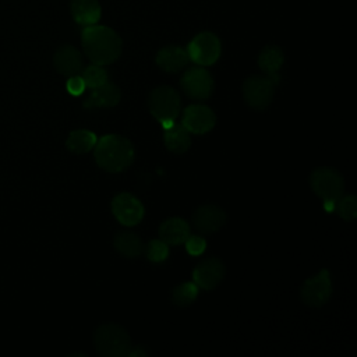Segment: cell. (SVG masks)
Listing matches in <instances>:
<instances>
[{
	"label": "cell",
	"instance_id": "cb8c5ba5",
	"mask_svg": "<svg viewBox=\"0 0 357 357\" xmlns=\"http://www.w3.org/2000/svg\"><path fill=\"white\" fill-rule=\"evenodd\" d=\"M81 77L85 82V86L93 89L102 84H105L107 79V71L103 68V66L99 64H89L85 68L81 70Z\"/></svg>",
	"mask_w": 357,
	"mask_h": 357
},
{
	"label": "cell",
	"instance_id": "f1b7e54d",
	"mask_svg": "<svg viewBox=\"0 0 357 357\" xmlns=\"http://www.w3.org/2000/svg\"><path fill=\"white\" fill-rule=\"evenodd\" d=\"M145 356H148V351L145 349H142L141 346H137L130 350L127 357H145Z\"/></svg>",
	"mask_w": 357,
	"mask_h": 357
},
{
	"label": "cell",
	"instance_id": "4fadbf2b",
	"mask_svg": "<svg viewBox=\"0 0 357 357\" xmlns=\"http://www.w3.org/2000/svg\"><path fill=\"white\" fill-rule=\"evenodd\" d=\"M191 220L199 233L209 234L218 231L225 225L226 213L218 205L205 204L194 211Z\"/></svg>",
	"mask_w": 357,
	"mask_h": 357
},
{
	"label": "cell",
	"instance_id": "7c38bea8",
	"mask_svg": "<svg viewBox=\"0 0 357 357\" xmlns=\"http://www.w3.org/2000/svg\"><path fill=\"white\" fill-rule=\"evenodd\" d=\"M225 272V264L216 257H209L197 264L192 271V282L204 290H213L222 282Z\"/></svg>",
	"mask_w": 357,
	"mask_h": 357
},
{
	"label": "cell",
	"instance_id": "484cf974",
	"mask_svg": "<svg viewBox=\"0 0 357 357\" xmlns=\"http://www.w3.org/2000/svg\"><path fill=\"white\" fill-rule=\"evenodd\" d=\"M145 257L151 262H162L169 257V245L160 238H153L144 245Z\"/></svg>",
	"mask_w": 357,
	"mask_h": 357
},
{
	"label": "cell",
	"instance_id": "6da1fadb",
	"mask_svg": "<svg viewBox=\"0 0 357 357\" xmlns=\"http://www.w3.org/2000/svg\"><path fill=\"white\" fill-rule=\"evenodd\" d=\"M81 42L86 57L99 66L116 61L123 49L121 38L105 25H86L81 33Z\"/></svg>",
	"mask_w": 357,
	"mask_h": 357
},
{
	"label": "cell",
	"instance_id": "83f0119b",
	"mask_svg": "<svg viewBox=\"0 0 357 357\" xmlns=\"http://www.w3.org/2000/svg\"><path fill=\"white\" fill-rule=\"evenodd\" d=\"M66 88H67V91H68L71 95L78 96V95H81V93L84 92V89H85L86 86H85V82H84L82 77H81L79 74H77V75L68 77L67 84H66Z\"/></svg>",
	"mask_w": 357,
	"mask_h": 357
},
{
	"label": "cell",
	"instance_id": "9a60e30c",
	"mask_svg": "<svg viewBox=\"0 0 357 357\" xmlns=\"http://www.w3.org/2000/svg\"><path fill=\"white\" fill-rule=\"evenodd\" d=\"M120 99H121L120 88L114 82L106 81L105 84L92 89V92L84 99L82 106L85 109L113 107L120 102Z\"/></svg>",
	"mask_w": 357,
	"mask_h": 357
},
{
	"label": "cell",
	"instance_id": "3957f363",
	"mask_svg": "<svg viewBox=\"0 0 357 357\" xmlns=\"http://www.w3.org/2000/svg\"><path fill=\"white\" fill-rule=\"evenodd\" d=\"M311 190L324 199V209L333 212L335 202L343 195L344 178L339 170L329 166H321L310 174Z\"/></svg>",
	"mask_w": 357,
	"mask_h": 357
},
{
	"label": "cell",
	"instance_id": "44dd1931",
	"mask_svg": "<svg viewBox=\"0 0 357 357\" xmlns=\"http://www.w3.org/2000/svg\"><path fill=\"white\" fill-rule=\"evenodd\" d=\"M284 61V54L280 47L265 46L258 56V66L266 75H276Z\"/></svg>",
	"mask_w": 357,
	"mask_h": 357
},
{
	"label": "cell",
	"instance_id": "9c48e42d",
	"mask_svg": "<svg viewBox=\"0 0 357 357\" xmlns=\"http://www.w3.org/2000/svg\"><path fill=\"white\" fill-rule=\"evenodd\" d=\"M191 61L198 66H211L220 56V40L212 32H201L192 38L187 46Z\"/></svg>",
	"mask_w": 357,
	"mask_h": 357
},
{
	"label": "cell",
	"instance_id": "ffe728a7",
	"mask_svg": "<svg viewBox=\"0 0 357 357\" xmlns=\"http://www.w3.org/2000/svg\"><path fill=\"white\" fill-rule=\"evenodd\" d=\"M113 247L126 258H138L144 252V243L132 231H119L113 238Z\"/></svg>",
	"mask_w": 357,
	"mask_h": 357
},
{
	"label": "cell",
	"instance_id": "8992f818",
	"mask_svg": "<svg viewBox=\"0 0 357 357\" xmlns=\"http://www.w3.org/2000/svg\"><path fill=\"white\" fill-rule=\"evenodd\" d=\"M280 77L276 75H251L243 82V98L248 106L255 110H264L273 99L275 85Z\"/></svg>",
	"mask_w": 357,
	"mask_h": 357
},
{
	"label": "cell",
	"instance_id": "30bf717a",
	"mask_svg": "<svg viewBox=\"0 0 357 357\" xmlns=\"http://www.w3.org/2000/svg\"><path fill=\"white\" fill-rule=\"evenodd\" d=\"M112 212L124 226L138 225L145 213L142 202L131 192H120L112 199Z\"/></svg>",
	"mask_w": 357,
	"mask_h": 357
},
{
	"label": "cell",
	"instance_id": "d4e9b609",
	"mask_svg": "<svg viewBox=\"0 0 357 357\" xmlns=\"http://www.w3.org/2000/svg\"><path fill=\"white\" fill-rule=\"evenodd\" d=\"M336 213L346 222H353L357 216V198L353 194L349 195H342L336 202H335V209Z\"/></svg>",
	"mask_w": 357,
	"mask_h": 357
},
{
	"label": "cell",
	"instance_id": "277c9868",
	"mask_svg": "<svg viewBox=\"0 0 357 357\" xmlns=\"http://www.w3.org/2000/svg\"><path fill=\"white\" fill-rule=\"evenodd\" d=\"M93 344L103 357H126L132 349L128 332L116 322H106L96 328Z\"/></svg>",
	"mask_w": 357,
	"mask_h": 357
},
{
	"label": "cell",
	"instance_id": "ba28073f",
	"mask_svg": "<svg viewBox=\"0 0 357 357\" xmlns=\"http://www.w3.org/2000/svg\"><path fill=\"white\" fill-rule=\"evenodd\" d=\"M180 86L188 98L204 100L213 92V78L204 66H194L181 75Z\"/></svg>",
	"mask_w": 357,
	"mask_h": 357
},
{
	"label": "cell",
	"instance_id": "4316f807",
	"mask_svg": "<svg viewBox=\"0 0 357 357\" xmlns=\"http://www.w3.org/2000/svg\"><path fill=\"white\" fill-rule=\"evenodd\" d=\"M184 244H185L187 252L190 255H192V257L201 255L205 251V248H206V241H205V238L202 236H191L190 234L187 237V240L184 241Z\"/></svg>",
	"mask_w": 357,
	"mask_h": 357
},
{
	"label": "cell",
	"instance_id": "603a6c76",
	"mask_svg": "<svg viewBox=\"0 0 357 357\" xmlns=\"http://www.w3.org/2000/svg\"><path fill=\"white\" fill-rule=\"evenodd\" d=\"M198 286L194 282H184L176 286L172 291V303L177 307H187L192 304L198 296Z\"/></svg>",
	"mask_w": 357,
	"mask_h": 357
},
{
	"label": "cell",
	"instance_id": "e0dca14e",
	"mask_svg": "<svg viewBox=\"0 0 357 357\" xmlns=\"http://www.w3.org/2000/svg\"><path fill=\"white\" fill-rule=\"evenodd\" d=\"M158 233L159 238L167 245L184 244V241L190 236V225L183 218H169L160 223Z\"/></svg>",
	"mask_w": 357,
	"mask_h": 357
},
{
	"label": "cell",
	"instance_id": "ac0fdd59",
	"mask_svg": "<svg viewBox=\"0 0 357 357\" xmlns=\"http://www.w3.org/2000/svg\"><path fill=\"white\" fill-rule=\"evenodd\" d=\"M71 15L81 25H93L102 15L98 0H71Z\"/></svg>",
	"mask_w": 357,
	"mask_h": 357
},
{
	"label": "cell",
	"instance_id": "8fae6325",
	"mask_svg": "<svg viewBox=\"0 0 357 357\" xmlns=\"http://www.w3.org/2000/svg\"><path fill=\"white\" fill-rule=\"evenodd\" d=\"M216 116L206 105H190L183 110L181 124L191 134H205L215 127Z\"/></svg>",
	"mask_w": 357,
	"mask_h": 357
},
{
	"label": "cell",
	"instance_id": "2e32d148",
	"mask_svg": "<svg viewBox=\"0 0 357 357\" xmlns=\"http://www.w3.org/2000/svg\"><path fill=\"white\" fill-rule=\"evenodd\" d=\"M156 64L166 73H177L180 70H183L188 61V53L187 49L181 47V46H174V45H169L162 47L158 53H156Z\"/></svg>",
	"mask_w": 357,
	"mask_h": 357
},
{
	"label": "cell",
	"instance_id": "5bb4252c",
	"mask_svg": "<svg viewBox=\"0 0 357 357\" xmlns=\"http://www.w3.org/2000/svg\"><path fill=\"white\" fill-rule=\"evenodd\" d=\"M53 64L56 70L66 77L79 74L84 67L79 50L71 45H64L56 50L53 56Z\"/></svg>",
	"mask_w": 357,
	"mask_h": 357
},
{
	"label": "cell",
	"instance_id": "7402d4cb",
	"mask_svg": "<svg viewBox=\"0 0 357 357\" xmlns=\"http://www.w3.org/2000/svg\"><path fill=\"white\" fill-rule=\"evenodd\" d=\"M96 141H98V138H96L95 132H92L89 130H74L68 134V137L66 139V146L73 153L82 155V153L89 152L95 146Z\"/></svg>",
	"mask_w": 357,
	"mask_h": 357
},
{
	"label": "cell",
	"instance_id": "d6986e66",
	"mask_svg": "<svg viewBox=\"0 0 357 357\" xmlns=\"http://www.w3.org/2000/svg\"><path fill=\"white\" fill-rule=\"evenodd\" d=\"M163 142L170 152L184 153L191 145L190 132L183 127L181 123H173L170 127L165 128Z\"/></svg>",
	"mask_w": 357,
	"mask_h": 357
},
{
	"label": "cell",
	"instance_id": "5b68a950",
	"mask_svg": "<svg viewBox=\"0 0 357 357\" xmlns=\"http://www.w3.org/2000/svg\"><path fill=\"white\" fill-rule=\"evenodd\" d=\"M180 106L181 100L178 92L169 85L153 88L148 96V109L151 114L159 120L165 128L170 127L178 117Z\"/></svg>",
	"mask_w": 357,
	"mask_h": 357
},
{
	"label": "cell",
	"instance_id": "7a4b0ae2",
	"mask_svg": "<svg viewBox=\"0 0 357 357\" xmlns=\"http://www.w3.org/2000/svg\"><path fill=\"white\" fill-rule=\"evenodd\" d=\"M93 156L100 169L119 173L134 162L135 149L128 138L119 134H106L96 141Z\"/></svg>",
	"mask_w": 357,
	"mask_h": 357
},
{
	"label": "cell",
	"instance_id": "52a82bcc",
	"mask_svg": "<svg viewBox=\"0 0 357 357\" xmlns=\"http://www.w3.org/2000/svg\"><path fill=\"white\" fill-rule=\"evenodd\" d=\"M332 296V280L328 269H321L315 276L304 280L300 289V298L308 307H321Z\"/></svg>",
	"mask_w": 357,
	"mask_h": 357
}]
</instances>
